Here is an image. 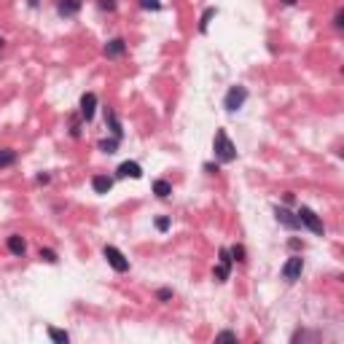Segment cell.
I'll use <instances>...</instances> for the list:
<instances>
[{
	"label": "cell",
	"instance_id": "obj_25",
	"mask_svg": "<svg viewBox=\"0 0 344 344\" xmlns=\"http://www.w3.org/2000/svg\"><path fill=\"white\" fill-rule=\"evenodd\" d=\"M137 3H140V8H146V11H159V8H162L159 0H137Z\"/></svg>",
	"mask_w": 344,
	"mask_h": 344
},
{
	"label": "cell",
	"instance_id": "obj_14",
	"mask_svg": "<svg viewBox=\"0 0 344 344\" xmlns=\"http://www.w3.org/2000/svg\"><path fill=\"white\" fill-rule=\"evenodd\" d=\"M153 194H156L159 199H167L169 194H172V183H169V180H164V178L153 180Z\"/></svg>",
	"mask_w": 344,
	"mask_h": 344
},
{
	"label": "cell",
	"instance_id": "obj_10",
	"mask_svg": "<svg viewBox=\"0 0 344 344\" xmlns=\"http://www.w3.org/2000/svg\"><path fill=\"white\" fill-rule=\"evenodd\" d=\"M83 0H57V14L65 19H73L78 11H81Z\"/></svg>",
	"mask_w": 344,
	"mask_h": 344
},
{
	"label": "cell",
	"instance_id": "obj_33",
	"mask_svg": "<svg viewBox=\"0 0 344 344\" xmlns=\"http://www.w3.org/2000/svg\"><path fill=\"white\" fill-rule=\"evenodd\" d=\"M3 49H6V38L0 35V51H3Z\"/></svg>",
	"mask_w": 344,
	"mask_h": 344
},
{
	"label": "cell",
	"instance_id": "obj_7",
	"mask_svg": "<svg viewBox=\"0 0 344 344\" xmlns=\"http://www.w3.org/2000/svg\"><path fill=\"white\" fill-rule=\"evenodd\" d=\"M274 218H277V223L280 226H285V229H291V231H296V229H301V223H298V218H296V213H291L288 207H274Z\"/></svg>",
	"mask_w": 344,
	"mask_h": 344
},
{
	"label": "cell",
	"instance_id": "obj_29",
	"mask_svg": "<svg viewBox=\"0 0 344 344\" xmlns=\"http://www.w3.org/2000/svg\"><path fill=\"white\" fill-rule=\"evenodd\" d=\"M288 247H291V250H304V245H301V239H288Z\"/></svg>",
	"mask_w": 344,
	"mask_h": 344
},
{
	"label": "cell",
	"instance_id": "obj_3",
	"mask_svg": "<svg viewBox=\"0 0 344 344\" xmlns=\"http://www.w3.org/2000/svg\"><path fill=\"white\" fill-rule=\"evenodd\" d=\"M247 102V89L245 86H229L226 97H223V108H226V113H237L242 111V105Z\"/></svg>",
	"mask_w": 344,
	"mask_h": 344
},
{
	"label": "cell",
	"instance_id": "obj_8",
	"mask_svg": "<svg viewBox=\"0 0 344 344\" xmlns=\"http://www.w3.org/2000/svg\"><path fill=\"white\" fill-rule=\"evenodd\" d=\"M102 54H105L108 59H118L127 54V41L124 38H111V41L105 43V49H102Z\"/></svg>",
	"mask_w": 344,
	"mask_h": 344
},
{
	"label": "cell",
	"instance_id": "obj_23",
	"mask_svg": "<svg viewBox=\"0 0 344 344\" xmlns=\"http://www.w3.org/2000/svg\"><path fill=\"white\" fill-rule=\"evenodd\" d=\"M172 296H175V291H172V288H159V291H156V298H159V301H164V304L172 301Z\"/></svg>",
	"mask_w": 344,
	"mask_h": 344
},
{
	"label": "cell",
	"instance_id": "obj_27",
	"mask_svg": "<svg viewBox=\"0 0 344 344\" xmlns=\"http://www.w3.org/2000/svg\"><path fill=\"white\" fill-rule=\"evenodd\" d=\"M333 27H336V30H342V27H344V11H342V8H339V11L333 14Z\"/></svg>",
	"mask_w": 344,
	"mask_h": 344
},
{
	"label": "cell",
	"instance_id": "obj_17",
	"mask_svg": "<svg viewBox=\"0 0 344 344\" xmlns=\"http://www.w3.org/2000/svg\"><path fill=\"white\" fill-rule=\"evenodd\" d=\"M11 164H16V151H14V148H3V151H0V169L11 167Z\"/></svg>",
	"mask_w": 344,
	"mask_h": 344
},
{
	"label": "cell",
	"instance_id": "obj_6",
	"mask_svg": "<svg viewBox=\"0 0 344 344\" xmlns=\"http://www.w3.org/2000/svg\"><path fill=\"white\" fill-rule=\"evenodd\" d=\"M78 113H81V118H83L86 124L92 121L94 113H97V94H94V92L81 94V102H78Z\"/></svg>",
	"mask_w": 344,
	"mask_h": 344
},
{
	"label": "cell",
	"instance_id": "obj_28",
	"mask_svg": "<svg viewBox=\"0 0 344 344\" xmlns=\"http://www.w3.org/2000/svg\"><path fill=\"white\" fill-rule=\"evenodd\" d=\"M169 223H172V221H169V218H167V215H162V218H156V229H159V231H167V229H169Z\"/></svg>",
	"mask_w": 344,
	"mask_h": 344
},
{
	"label": "cell",
	"instance_id": "obj_18",
	"mask_svg": "<svg viewBox=\"0 0 344 344\" xmlns=\"http://www.w3.org/2000/svg\"><path fill=\"white\" fill-rule=\"evenodd\" d=\"M118 143H121V137H111V140H99L97 148L102 153H116L118 151Z\"/></svg>",
	"mask_w": 344,
	"mask_h": 344
},
{
	"label": "cell",
	"instance_id": "obj_13",
	"mask_svg": "<svg viewBox=\"0 0 344 344\" xmlns=\"http://www.w3.org/2000/svg\"><path fill=\"white\" fill-rule=\"evenodd\" d=\"M92 188H94V194H108L113 188V178L111 175H94L92 178Z\"/></svg>",
	"mask_w": 344,
	"mask_h": 344
},
{
	"label": "cell",
	"instance_id": "obj_21",
	"mask_svg": "<svg viewBox=\"0 0 344 344\" xmlns=\"http://www.w3.org/2000/svg\"><path fill=\"white\" fill-rule=\"evenodd\" d=\"M218 263L234 266V258H231V253H229V247H221V250H218Z\"/></svg>",
	"mask_w": 344,
	"mask_h": 344
},
{
	"label": "cell",
	"instance_id": "obj_1",
	"mask_svg": "<svg viewBox=\"0 0 344 344\" xmlns=\"http://www.w3.org/2000/svg\"><path fill=\"white\" fill-rule=\"evenodd\" d=\"M213 153H215V159L223 162V164H229V162L237 159V146L229 140L226 129H218L215 132V137H213Z\"/></svg>",
	"mask_w": 344,
	"mask_h": 344
},
{
	"label": "cell",
	"instance_id": "obj_12",
	"mask_svg": "<svg viewBox=\"0 0 344 344\" xmlns=\"http://www.w3.org/2000/svg\"><path fill=\"white\" fill-rule=\"evenodd\" d=\"M6 245H8V253L16 256V258H22L24 253H27V242H24L22 234H11V237L6 239Z\"/></svg>",
	"mask_w": 344,
	"mask_h": 344
},
{
	"label": "cell",
	"instance_id": "obj_19",
	"mask_svg": "<svg viewBox=\"0 0 344 344\" xmlns=\"http://www.w3.org/2000/svg\"><path fill=\"white\" fill-rule=\"evenodd\" d=\"M229 274H231V266H226V263H218V266L213 269V277H215L218 282H226Z\"/></svg>",
	"mask_w": 344,
	"mask_h": 344
},
{
	"label": "cell",
	"instance_id": "obj_16",
	"mask_svg": "<svg viewBox=\"0 0 344 344\" xmlns=\"http://www.w3.org/2000/svg\"><path fill=\"white\" fill-rule=\"evenodd\" d=\"M49 339H51V342L54 344H67V342H70V333H67V331H62V328H49Z\"/></svg>",
	"mask_w": 344,
	"mask_h": 344
},
{
	"label": "cell",
	"instance_id": "obj_9",
	"mask_svg": "<svg viewBox=\"0 0 344 344\" xmlns=\"http://www.w3.org/2000/svg\"><path fill=\"white\" fill-rule=\"evenodd\" d=\"M116 178H132V180H140L143 178V167L137 162H121L116 169Z\"/></svg>",
	"mask_w": 344,
	"mask_h": 344
},
{
	"label": "cell",
	"instance_id": "obj_2",
	"mask_svg": "<svg viewBox=\"0 0 344 344\" xmlns=\"http://www.w3.org/2000/svg\"><path fill=\"white\" fill-rule=\"evenodd\" d=\"M296 218H298V223H301V229H309L312 234H323V231H326L320 215H317L312 207H307V204H301V207L296 210Z\"/></svg>",
	"mask_w": 344,
	"mask_h": 344
},
{
	"label": "cell",
	"instance_id": "obj_30",
	"mask_svg": "<svg viewBox=\"0 0 344 344\" xmlns=\"http://www.w3.org/2000/svg\"><path fill=\"white\" fill-rule=\"evenodd\" d=\"M35 183H41V186H46V183H51V175H49V172H41V175L35 178Z\"/></svg>",
	"mask_w": 344,
	"mask_h": 344
},
{
	"label": "cell",
	"instance_id": "obj_34",
	"mask_svg": "<svg viewBox=\"0 0 344 344\" xmlns=\"http://www.w3.org/2000/svg\"><path fill=\"white\" fill-rule=\"evenodd\" d=\"M38 6V0H30V8H35Z\"/></svg>",
	"mask_w": 344,
	"mask_h": 344
},
{
	"label": "cell",
	"instance_id": "obj_24",
	"mask_svg": "<svg viewBox=\"0 0 344 344\" xmlns=\"http://www.w3.org/2000/svg\"><path fill=\"white\" fill-rule=\"evenodd\" d=\"M97 6H99V11H116V8H118V3H116V0H97Z\"/></svg>",
	"mask_w": 344,
	"mask_h": 344
},
{
	"label": "cell",
	"instance_id": "obj_26",
	"mask_svg": "<svg viewBox=\"0 0 344 344\" xmlns=\"http://www.w3.org/2000/svg\"><path fill=\"white\" fill-rule=\"evenodd\" d=\"M215 339H218V342H237V333H234V331H221Z\"/></svg>",
	"mask_w": 344,
	"mask_h": 344
},
{
	"label": "cell",
	"instance_id": "obj_11",
	"mask_svg": "<svg viewBox=\"0 0 344 344\" xmlns=\"http://www.w3.org/2000/svg\"><path fill=\"white\" fill-rule=\"evenodd\" d=\"M105 127L111 129L113 137H124V127H121V118H118V113L113 111L111 105L105 108Z\"/></svg>",
	"mask_w": 344,
	"mask_h": 344
},
{
	"label": "cell",
	"instance_id": "obj_31",
	"mask_svg": "<svg viewBox=\"0 0 344 344\" xmlns=\"http://www.w3.org/2000/svg\"><path fill=\"white\" fill-rule=\"evenodd\" d=\"M204 172H207V175H215V172H218V164L207 162V164H204Z\"/></svg>",
	"mask_w": 344,
	"mask_h": 344
},
{
	"label": "cell",
	"instance_id": "obj_22",
	"mask_svg": "<svg viewBox=\"0 0 344 344\" xmlns=\"http://www.w3.org/2000/svg\"><path fill=\"white\" fill-rule=\"evenodd\" d=\"M229 253H231V258L234 261H245V245H234V247H229Z\"/></svg>",
	"mask_w": 344,
	"mask_h": 344
},
{
	"label": "cell",
	"instance_id": "obj_15",
	"mask_svg": "<svg viewBox=\"0 0 344 344\" xmlns=\"http://www.w3.org/2000/svg\"><path fill=\"white\" fill-rule=\"evenodd\" d=\"M218 16V8L215 6H210V8H204V14H202V19H199V33H207V27H210V22Z\"/></svg>",
	"mask_w": 344,
	"mask_h": 344
},
{
	"label": "cell",
	"instance_id": "obj_32",
	"mask_svg": "<svg viewBox=\"0 0 344 344\" xmlns=\"http://www.w3.org/2000/svg\"><path fill=\"white\" fill-rule=\"evenodd\" d=\"M282 6H296V0H280Z\"/></svg>",
	"mask_w": 344,
	"mask_h": 344
},
{
	"label": "cell",
	"instance_id": "obj_20",
	"mask_svg": "<svg viewBox=\"0 0 344 344\" xmlns=\"http://www.w3.org/2000/svg\"><path fill=\"white\" fill-rule=\"evenodd\" d=\"M38 258H41V261H46V263H57V261H59V256H57V253L51 250V247H41V253H38Z\"/></svg>",
	"mask_w": 344,
	"mask_h": 344
},
{
	"label": "cell",
	"instance_id": "obj_4",
	"mask_svg": "<svg viewBox=\"0 0 344 344\" xmlns=\"http://www.w3.org/2000/svg\"><path fill=\"white\" fill-rule=\"evenodd\" d=\"M102 256H105V261L111 263L113 272H118V274L129 272V258L124 256V253L118 250L116 245H105V247H102Z\"/></svg>",
	"mask_w": 344,
	"mask_h": 344
},
{
	"label": "cell",
	"instance_id": "obj_5",
	"mask_svg": "<svg viewBox=\"0 0 344 344\" xmlns=\"http://www.w3.org/2000/svg\"><path fill=\"white\" fill-rule=\"evenodd\" d=\"M301 272H304V258H301V256H291L285 263H282L280 277H282L285 282H296L298 277H301Z\"/></svg>",
	"mask_w": 344,
	"mask_h": 344
}]
</instances>
